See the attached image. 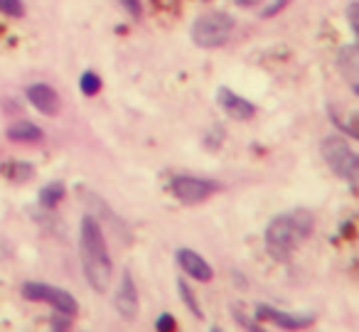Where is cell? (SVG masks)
Here are the masks:
<instances>
[{"label":"cell","mask_w":359,"mask_h":332,"mask_svg":"<svg viewBox=\"0 0 359 332\" xmlns=\"http://www.w3.org/2000/svg\"><path fill=\"white\" fill-rule=\"evenodd\" d=\"M79 251L86 283L96 293H104L114 276V263H111L109 248H106L104 229L91 214H86L79 224Z\"/></svg>","instance_id":"cell-1"},{"label":"cell","mask_w":359,"mask_h":332,"mask_svg":"<svg viewBox=\"0 0 359 332\" xmlns=\"http://www.w3.org/2000/svg\"><path fill=\"white\" fill-rule=\"evenodd\" d=\"M234 320L239 322V325H244L246 330H259V320H251V317H246L244 312H239L234 307Z\"/></svg>","instance_id":"cell-25"},{"label":"cell","mask_w":359,"mask_h":332,"mask_svg":"<svg viewBox=\"0 0 359 332\" xmlns=\"http://www.w3.org/2000/svg\"><path fill=\"white\" fill-rule=\"evenodd\" d=\"M3 32H6V30H3V25H0V35H3Z\"/></svg>","instance_id":"cell-27"},{"label":"cell","mask_w":359,"mask_h":332,"mask_svg":"<svg viewBox=\"0 0 359 332\" xmlns=\"http://www.w3.org/2000/svg\"><path fill=\"white\" fill-rule=\"evenodd\" d=\"M0 175L11 182H27L35 178V165L25 163V160H6L0 165Z\"/></svg>","instance_id":"cell-14"},{"label":"cell","mask_w":359,"mask_h":332,"mask_svg":"<svg viewBox=\"0 0 359 332\" xmlns=\"http://www.w3.org/2000/svg\"><path fill=\"white\" fill-rule=\"evenodd\" d=\"M121 6H123L126 11L130 13V18H135V20L143 15V6H140V0H121Z\"/></svg>","instance_id":"cell-22"},{"label":"cell","mask_w":359,"mask_h":332,"mask_svg":"<svg viewBox=\"0 0 359 332\" xmlns=\"http://www.w3.org/2000/svg\"><path fill=\"white\" fill-rule=\"evenodd\" d=\"M114 303H116L118 315L123 317L126 322H133L135 317H138V286H135L133 273L130 271H123V276H121Z\"/></svg>","instance_id":"cell-8"},{"label":"cell","mask_w":359,"mask_h":332,"mask_svg":"<svg viewBox=\"0 0 359 332\" xmlns=\"http://www.w3.org/2000/svg\"><path fill=\"white\" fill-rule=\"evenodd\" d=\"M155 330L175 332V330H177V322H175V317L170 315V312H163V315H158V320H155Z\"/></svg>","instance_id":"cell-20"},{"label":"cell","mask_w":359,"mask_h":332,"mask_svg":"<svg viewBox=\"0 0 359 332\" xmlns=\"http://www.w3.org/2000/svg\"><path fill=\"white\" fill-rule=\"evenodd\" d=\"M320 153H323L325 163L330 165L337 178L347 180V185L352 187V192L357 190V178H359V158L349 143L342 138V135H327L320 143Z\"/></svg>","instance_id":"cell-3"},{"label":"cell","mask_w":359,"mask_h":332,"mask_svg":"<svg viewBox=\"0 0 359 332\" xmlns=\"http://www.w3.org/2000/svg\"><path fill=\"white\" fill-rule=\"evenodd\" d=\"M65 194H67V187L62 182H50V185H45V187L40 190V204L45 209H55L57 204L65 199Z\"/></svg>","instance_id":"cell-15"},{"label":"cell","mask_w":359,"mask_h":332,"mask_svg":"<svg viewBox=\"0 0 359 332\" xmlns=\"http://www.w3.org/2000/svg\"><path fill=\"white\" fill-rule=\"evenodd\" d=\"M101 86H104V81H101V77L96 74V72H84L79 79V89L84 96H96L101 91Z\"/></svg>","instance_id":"cell-17"},{"label":"cell","mask_w":359,"mask_h":332,"mask_svg":"<svg viewBox=\"0 0 359 332\" xmlns=\"http://www.w3.org/2000/svg\"><path fill=\"white\" fill-rule=\"evenodd\" d=\"M0 13L11 18H22L25 15V6H22V0H0Z\"/></svg>","instance_id":"cell-18"},{"label":"cell","mask_w":359,"mask_h":332,"mask_svg":"<svg viewBox=\"0 0 359 332\" xmlns=\"http://www.w3.org/2000/svg\"><path fill=\"white\" fill-rule=\"evenodd\" d=\"M313 214L308 209H293L288 214H278L266 227V248L276 261H288L293 248L313 232Z\"/></svg>","instance_id":"cell-2"},{"label":"cell","mask_w":359,"mask_h":332,"mask_svg":"<svg viewBox=\"0 0 359 332\" xmlns=\"http://www.w3.org/2000/svg\"><path fill=\"white\" fill-rule=\"evenodd\" d=\"M72 317H74V315H67V312L57 310L55 315H52V320H50V327H52V330H57V332L69 330V327H72Z\"/></svg>","instance_id":"cell-19"},{"label":"cell","mask_w":359,"mask_h":332,"mask_svg":"<svg viewBox=\"0 0 359 332\" xmlns=\"http://www.w3.org/2000/svg\"><path fill=\"white\" fill-rule=\"evenodd\" d=\"M231 30H234V18L229 13H207V15L197 18L190 27V37L197 47L202 50H217V47L226 45L231 37Z\"/></svg>","instance_id":"cell-4"},{"label":"cell","mask_w":359,"mask_h":332,"mask_svg":"<svg viewBox=\"0 0 359 332\" xmlns=\"http://www.w3.org/2000/svg\"><path fill=\"white\" fill-rule=\"evenodd\" d=\"M337 67L349 81L354 94H359V50L357 45H344L337 52Z\"/></svg>","instance_id":"cell-12"},{"label":"cell","mask_w":359,"mask_h":332,"mask_svg":"<svg viewBox=\"0 0 359 332\" xmlns=\"http://www.w3.org/2000/svg\"><path fill=\"white\" fill-rule=\"evenodd\" d=\"M8 138L13 140V143H40L42 138H45V133H42V128L37 124H32V121H15V124L8 126Z\"/></svg>","instance_id":"cell-13"},{"label":"cell","mask_w":359,"mask_h":332,"mask_svg":"<svg viewBox=\"0 0 359 332\" xmlns=\"http://www.w3.org/2000/svg\"><path fill=\"white\" fill-rule=\"evenodd\" d=\"M222 140H224V128L217 126V128H212V133L207 135V145H210V148H219Z\"/></svg>","instance_id":"cell-24"},{"label":"cell","mask_w":359,"mask_h":332,"mask_svg":"<svg viewBox=\"0 0 359 332\" xmlns=\"http://www.w3.org/2000/svg\"><path fill=\"white\" fill-rule=\"evenodd\" d=\"M236 6H241V8H254V6H259L261 0H234Z\"/></svg>","instance_id":"cell-26"},{"label":"cell","mask_w":359,"mask_h":332,"mask_svg":"<svg viewBox=\"0 0 359 332\" xmlns=\"http://www.w3.org/2000/svg\"><path fill=\"white\" fill-rule=\"evenodd\" d=\"M177 293H180V300L185 303L187 310H190L195 317H202L200 303H197V296H195V291H192V288H190V283L182 281V278H177Z\"/></svg>","instance_id":"cell-16"},{"label":"cell","mask_w":359,"mask_h":332,"mask_svg":"<svg viewBox=\"0 0 359 332\" xmlns=\"http://www.w3.org/2000/svg\"><path fill=\"white\" fill-rule=\"evenodd\" d=\"M25 96H27V101L40 111V114H45V116L60 114V106H62L60 94H57L50 84H42V81L40 84H30L25 91Z\"/></svg>","instance_id":"cell-9"},{"label":"cell","mask_w":359,"mask_h":332,"mask_svg":"<svg viewBox=\"0 0 359 332\" xmlns=\"http://www.w3.org/2000/svg\"><path fill=\"white\" fill-rule=\"evenodd\" d=\"M256 320L278 325L280 330H303V327L313 325L315 315H293V312H285V310H278V307H273V305L259 303V305H256Z\"/></svg>","instance_id":"cell-7"},{"label":"cell","mask_w":359,"mask_h":332,"mask_svg":"<svg viewBox=\"0 0 359 332\" xmlns=\"http://www.w3.org/2000/svg\"><path fill=\"white\" fill-rule=\"evenodd\" d=\"M20 291H22V298H27V300L50 303L55 310L67 312V315H76V310H79L76 298L60 286H50V283H40V281H27V283H22Z\"/></svg>","instance_id":"cell-5"},{"label":"cell","mask_w":359,"mask_h":332,"mask_svg":"<svg viewBox=\"0 0 359 332\" xmlns=\"http://www.w3.org/2000/svg\"><path fill=\"white\" fill-rule=\"evenodd\" d=\"M219 190V182L207 178H192V175H175L170 180V192L182 204H200L210 199Z\"/></svg>","instance_id":"cell-6"},{"label":"cell","mask_w":359,"mask_h":332,"mask_svg":"<svg viewBox=\"0 0 359 332\" xmlns=\"http://www.w3.org/2000/svg\"><path fill=\"white\" fill-rule=\"evenodd\" d=\"M290 0H273V3H271L269 8H264V13H261V15L264 18H273V15H278L280 11H283L285 6H288Z\"/></svg>","instance_id":"cell-23"},{"label":"cell","mask_w":359,"mask_h":332,"mask_svg":"<svg viewBox=\"0 0 359 332\" xmlns=\"http://www.w3.org/2000/svg\"><path fill=\"white\" fill-rule=\"evenodd\" d=\"M357 15H359V3H357V0H352V3H349V8H347V20H349V30H352V35H359Z\"/></svg>","instance_id":"cell-21"},{"label":"cell","mask_w":359,"mask_h":332,"mask_svg":"<svg viewBox=\"0 0 359 332\" xmlns=\"http://www.w3.org/2000/svg\"><path fill=\"white\" fill-rule=\"evenodd\" d=\"M175 258H177L182 273H187V276L195 278V281L207 283V281H212V276H215V271H212L210 263H207L197 251H192V248H177Z\"/></svg>","instance_id":"cell-11"},{"label":"cell","mask_w":359,"mask_h":332,"mask_svg":"<svg viewBox=\"0 0 359 332\" xmlns=\"http://www.w3.org/2000/svg\"><path fill=\"white\" fill-rule=\"evenodd\" d=\"M217 104L224 109V114L229 116V119H236V121H249V119H254V114H256V106L251 104V101L241 99L239 94H234V91L226 89V86H222V89L217 91Z\"/></svg>","instance_id":"cell-10"}]
</instances>
